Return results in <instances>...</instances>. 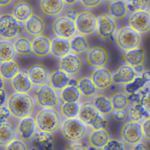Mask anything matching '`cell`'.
I'll return each instance as SVG.
<instances>
[{
    "label": "cell",
    "mask_w": 150,
    "mask_h": 150,
    "mask_svg": "<svg viewBox=\"0 0 150 150\" xmlns=\"http://www.w3.org/2000/svg\"><path fill=\"white\" fill-rule=\"evenodd\" d=\"M6 105L12 116L20 120L32 114L35 109V100L29 93L15 92L8 98Z\"/></svg>",
    "instance_id": "obj_1"
},
{
    "label": "cell",
    "mask_w": 150,
    "mask_h": 150,
    "mask_svg": "<svg viewBox=\"0 0 150 150\" xmlns=\"http://www.w3.org/2000/svg\"><path fill=\"white\" fill-rule=\"evenodd\" d=\"M38 130L54 134L60 128V114L54 108H42L35 115Z\"/></svg>",
    "instance_id": "obj_2"
},
{
    "label": "cell",
    "mask_w": 150,
    "mask_h": 150,
    "mask_svg": "<svg viewBox=\"0 0 150 150\" xmlns=\"http://www.w3.org/2000/svg\"><path fill=\"white\" fill-rule=\"evenodd\" d=\"M90 129L107 128L108 121L94 107L91 101H84L80 104L77 117Z\"/></svg>",
    "instance_id": "obj_3"
},
{
    "label": "cell",
    "mask_w": 150,
    "mask_h": 150,
    "mask_svg": "<svg viewBox=\"0 0 150 150\" xmlns=\"http://www.w3.org/2000/svg\"><path fill=\"white\" fill-rule=\"evenodd\" d=\"M114 40L118 47L124 52L140 47L142 36L129 26H123L116 31Z\"/></svg>",
    "instance_id": "obj_4"
},
{
    "label": "cell",
    "mask_w": 150,
    "mask_h": 150,
    "mask_svg": "<svg viewBox=\"0 0 150 150\" xmlns=\"http://www.w3.org/2000/svg\"><path fill=\"white\" fill-rule=\"evenodd\" d=\"M60 130L65 139L71 142H78L86 137L88 127L76 117L62 121Z\"/></svg>",
    "instance_id": "obj_5"
},
{
    "label": "cell",
    "mask_w": 150,
    "mask_h": 150,
    "mask_svg": "<svg viewBox=\"0 0 150 150\" xmlns=\"http://www.w3.org/2000/svg\"><path fill=\"white\" fill-rule=\"evenodd\" d=\"M119 135L126 145H135L143 139L141 122L131 120L125 121L120 127Z\"/></svg>",
    "instance_id": "obj_6"
},
{
    "label": "cell",
    "mask_w": 150,
    "mask_h": 150,
    "mask_svg": "<svg viewBox=\"0 0 150 150\" xmlns=\"http://www.w3.org/2000/svg\"><path fill=\"white\" fill-rule=\"evenodd\" d=\"M33 96L36 104L42 108H54L58 105L57 91L49 84L36 86L33 90Z\"/></svg>",
    "instance_id": "obj_7"
},
{
    "label": "cell",
    "mask_w": 150,
    "mask_h": 150,
    "mask_svg": "<svg viewBox=\"0 0 150 150\" xmlns=\"http://www.w3.org/2000/svg\"><path fill=\"white\" fill-rule=\"evenodd\" d=\"M52 30L55 36L68 39H70L77 33L74 21L64 15L58 16L53 19Z\"/></svg>",
    "instance_id": "obj_8"
},
{
    "label": "cell",
    "mask_w": 150,
    "mask_h": 150,
    "mask_svg": "<svg viewBox=\"0 0 150 150\" xmlns=\"http://www.w3.org/2000/svg\"><path fill=\"white\" fill-rule=\"evenodd\" d=\"M74 22L77 33L79 35L88 36L97 30V17L90 11L83 10L79 12Z\"/></svg>",
    "instance_id": "obj_9"
},
{
    "label": "cell",
    "mask_w": 150,
    "mask_h": 150,
    "mask_svg": "<svg viewBox=\"0 0 150 150\" xmlns=\"http://www.w3.org/2000/svg\"><path fill=\"white\" fill-rule=\"evenodd\" d=\"M21 30L20 22L11 13H4L0 17V36L3 39L12 40L18 36Z\"/></svg>",
    "instance_id": "obj_10"
},
{
    "label": "cell",
    "mask_w": 150,
    "mask_h": 150,
    "mask_svg": "<svg viewBox=\"0 0 150 150\" xmlns=\"http://www.w3.org/2000/svg\"><path fill=\"white\" fill-rule=\"evenodd\" d=\"M127 21L128 26L142 35L150 32V15L148 10L130 12Z\"/></svg>",
    "instance_id": "obj_11"
},
{
    "label": "cell",
    "mask_w": 150,
    "mask_h": 150,
    "mask_svg": "<svg viewBox=\"0 0 150 150\" xmlns=\"http://www.w3.org/2000/svg\"><path fill=\"white\" fill-rule=\"evenodd\" d=\"M85 57L88 65L94 68L104 66L108 60V52L103 46L100 45L89 47Z\"/></svg>",
    "instance_id": "obj_12"
},
{
    "label": "cell",
    "mask_w": 150,
    "mask_h": 150,
    "mask_svg": "<svg viewBox=\"0 0 150 150\" xmlns=\"http://www.w3.org/2000/svg\"><path fill=\"white\" fill-rule=\"evenodd\" d=\"M117 26L115 19L109 14L101 13L97 16V35L101 39H108L115 33Z\"/></svg>",
    "instance_id": "obj_13"
},
{
    "label": "cell",
    "mask_w": 150,
    "mask_h": 150,
    "mask_svg": "<svg viewBox=\"0 0 150 150\" xmlns=\"http://www.w3.org/2000/svg\"><path fill=\"white\" fill-rule=\"evenodd\" d=\"M89 77L98 90H105L113 83L112 74L104 66L93 70Z\"/></svg>",
    "instance_id": "obj_14"
},
{
    "label": "cell",
    "mask_w": 150,
    "mask_h": 150,
    "mask_svg": "<svg viewBox=\"0 0 150 150\" xmlns=\"http://www.w3.org/2000/svg\"><path fill=\"white\" fill-rule=\"evenodd\" d=\"M59 69L69 76L77 74L81 69L82 61L77 54L69 53L59 60Z\"/></svg>",
    "instance_id": "obj_15"
},
{
    "label": "cell",
    "mask_w": 150,
    "mask_h": 150,
    "mask_svg": "<svg viewBox=\"0 0 150 150\" xmlns=\"http://www.w3.org/2000/svg\"><path fill=\"white\" fill-rule=\"evenodd\" d=\"M16 127L18 136L24 141L30 140L38 129L35 118L30 115L20 119Z\"/></svg>",
    "instance_id": "obj_16"
},
{
    "label": "cell",
    "mask_w": 150,
    "mask_h": 150,
    "mask_svg": "<svg viewBox=\"0 0 150 150\" xmlns=\"http://www.w3.org/2000/svg\"><path fill=\"white\" fill-rule=\"evenodd\" d=\"M26 72L32 83L36 86L47 84L49 73L47 69L42 64L35 63L29 67Z\"/></svg>",
    "instance_id": "obj_17"
},
{
    "label": "cell",
    "mask_w": 150,
    "mask_h": 150,
    "mask_svg": "<svg viewBox=\"0 0 150 150\" xmlns=\"http://www.w3.org/2000/svg\"><path fill=\"white\" fill-rule=\"evenodd\" d=\"M111 139L106 128L91 129L87 134V141L94 149H103Z\"/></svg>",
    "instance_id": "obj_18"
},
{
    "label": "cell",
    "mask_w": 150,
    "mask_h": 150,
    "mask_svg": "<svg viewBox=\"0 0 150 150\" xmlns=\"http://www.w3.org/2000/svg\"><path fill=\"white\" fill-rule=\"evenodd\" d=\"M137 76L133 67L125 63L115 70L112 74V81L115 84L125 85L131 82Z\"/></svg>",
    "instance_id": "obj_19"
},
{
    "label": "cell",
    "mask_w": 150,
    "mask_h": 150,
    "mask_svg": "<svg viewBox=\"0 0 150 150\" xmlns=\"http://www.w3.org/2000/svg\"><path fill=\"white\" fill-rule=\"evenodd\" d=\"M25 32L32 36H36L44 32L45 29V22L44 19L39 15L33 13L23 24Z\"/></svg>",
    "instance_id": "obj_20"
},
{
    "label": "cell",
    "mask_w": 150,
    "mask_h": 150,
    "mask_svg": "<svg viewBox=\"0 0 150 150\" xmlns=\"http://www.w3.org/2000/svg\"><path fill=\"white\" fill-rule=\"evenodd\" d=\"M51 40L46 35L35 36L32 40V53L38 57H44L50 53Z\"/></svg>",
    "instance_id": "obj_21"
},
{
    "label": "cell",
    "mask_w": 150,
    "mask_h": 150,
    "mask_svg": "<svg viewBox=\"0 0 150 150\" xmlns=\"http://www.w3.org/2000/svg\"><path fill=\"white\" fill-rule=\"evenodd\" d=\"M11 14L20 22L23 23L33 14L32 5L25 0L15 2L11 9Z\"/></svg>",
    "instance_id": "obj_22"
},
{
    "label": "cell",
    "mask_w": 150,
    "mask_h": 150,
    "mask_svg": "<svg viewBox=\"0 0 150 150\" xmlns=\"http://www.w3.org/2000/svg\"><path fill=\"white\" fill-rule=\"evenodd\" d=\"M11 85L15 92L29 93L33 88V84L31 82L27 72L19 71L11 81Z\"/></svg>",
    "instance_id": "obj_23"
},
{
    "label": "cell",
    "mask_w": 150,
    "mask_h": 150,
    "mask_svg": "<svg viewBox=\"0 0 150 150\" xmlns=\"http://www.w3.org/2000/svg\"><path fill=\"white\" fill-rule=\"evenodd\" d=\"M65 3L63 0H39V7L41 12L46 16L53 17L59 15L63 11Z\"/></svg>",
    "instance_id": "obj_24"
},
{
    "label": "cell",
    "mask_w": 150,
    "mask_h": 150,
    "mask_svg": "<svg viewBox=\"0 0 150 150\" xmlns=\"http://www.w3.org/2000/svg\"><path fill=\"white\" fill-rule=\"evenodd\" d=\"M71 52L70 40L55 36L51 40L50 54L55 57L60 59Z\"/></svg>",
    "instance_id": "obj_25"
},
{
    "label": "cell",
    "mask_w": 150,
    "mask_h": 150,
    "mask_svg": "<svg viewBox=\"0 0 150 150\" xmlns=\"http://www.w3.org/2000/svg\"><path fill=\"white\" fill-rule=\"evenodd\" d=\"M53 134L38 130L32 139V146L35 149H52L54 145Z\"/></svg>",
    "instance_id": "obj_26"
},
{
    "label": "cell",
    "mask_w": 150,
    "mask_h": 150,
    "mask_svg": "<svg viewBox=\"0 0 150 150\" xmlns=\"http://www.w3.org/2000/svg\"><path fill=\"white\" fill-rule=\"evenodd\" d=\"M121 56L124 63L132 67L143 64L145 60V51L140 47L124 51Z\"/></svg>",
    "instance_id": "obj_27"
},
{
    "label": "cell",
    "mask_w": 150,
    "mask_h": 150,
    "mask_svg": "<svg viewBox=\"0 0 150 150\" xmlns=\"http://www.w3.org/2000/svg\"><path fill=\"white\" fill-rule=\"evenodd\" d=\"M108 14L115 20L124 18L129 11L128 4L124 0H112L107 6Z\"/></svg>",
    "instance_id": "obj_28"
},
{
    "label": "cell",
    "mask_w": 150,
    "mask_h": 150,
    "mask_svg": "<svg viewBox=\"0 0 150 150\" xmlns=\"http://www.w3.org/2000/svg\"><path fill=\"white\" fill-rule=\"evenodd\" d=\"M70 76L60 69L53 70L49 74V84L56 91H60L68 85Z\"/></svg>",
    "instance_id": "obj_29"
},
{
    "label": "cell",
    "mask_w": 150,
    "mask_h": 150,
    "mask_svg": "<svg viewBox=\"0 0 150 150\" xmlns=\"http://www.w3.org/2000/svg\"><path fill=\"white\" fill-rule=\"evenodd\" d=\"M17 134L16 127L9 121L0 123V145L5 147L13 139Z\"/></svg>",
    "instance_id": "obj_30"
},
{
    "label": "cell",
    "mask_w": 150,
    "mask_h": 150,
    "mask_svg": "<svg viewBox=\"0 0 150 150\" xmlns=\"http://www.w3.org/2000/svg\"><path fill=\"white\" fill-rule=\"evenodd\" d=\"M91 101L97 110L103 115H109L114 111L110 98L103 93L96 94L93 96Z\"/></svg>",
    "instance_id": "obj_31"
},
{
    "label": "cell",
    "mask_w": 150,
    "mask_h": 150,
    "mask_svg": "<svg viewBox=\"0 0 150 150\" xmlns=\"http://www.w3.org/2000/svg\"><path fill=\"white\" fill-rule=\"evenodd\" d=\"M19 71V65L15 60L13 59L6 62H1V79H3L4 81H11Z\"/></svg>",
    "instance_id": "obj_32"
},
{
    "label": "cell",
    "mask_w": 150,
    "mask_h": 150,
    "mask_svg": "<svg viewBox=\"0 0 150 150\" xmlns=\"http://www.w3.org/2000/svg\"><path fill=\"white\" fill-rule=\"evenodd\" d=\"M16 53L20 56H28L32 53V40L27 36L19 35L13 41Z\"/></svg>",
    "instance_id": "obj_33"
},
{
    "label": "cell",
    "mask_w": 150,
    "mask_h": 150,
    "mask_svg": "<svg viewBox=\"0 0 150 150\" xmlns=\"http://www.w3.org/2000/svg\"><path fill=\"white\" fill-rule=\"evenodd\" d=\"M77 87L81 95L84 97H93L98 90L90 77L87 76H83L78 79Z\"/></svg>",
    "instance_id": "obj_34"
},
{
    "label": "cell",
    "mask_w": 150,
    "mask_h": 150,
    "mask_svg": "<svg viewBox=\"0 0 150 150\" xmlns=\"http://www.w3.org/2000/svg\"><path fill=\"white\" fill-rule=\"evenodd\" d=\"M71 52L79 54L87 51L89 49V42L86 36L76 35L70 39Z\"/></svg>",
    "instance_id": "obj_35"
},
{
    "label": "cell",
    "mask_w": 150,
    "mask_h": 150,
    "mask_svg": "<svg viewBox=\"0 0 150 150\" xmlns=\"http://www.w3.org/2000/svg\"><path fill=\"white\" fill-rule=\"evenodd\" d=\"M127 113L129 120L140 122L150 116L148 112L138 101L132 102V104L128 107Z\"/></svg>",
    "instance_id": "obj_36"
},
{
    "label": "cell",
    "mask_w": 150,
    "mask_h": 150,
    "mask_svg": "<svg viewBox=\"0 0 150 150\" xmlns=\"http://www.w3.org/2000/svg\"><path fill=\"white\" fill-rule=\"evenodd\" d=\"M81 93L76 86L67 85L59 92V97L63 102H79Z\"/></svg>",
    "instance_id": "obj_37"
},
{
    "label": "cell",
    "mask_w": 150,
    "mask_h": 150,
    "mask_svg": "<svg viewBox=\"0 0 150 150\" xmlns=\"http://www.w3.org/2000/svg\"><path fill=\"white\" fill-rule=\"evenodd\" d=\"M80 107L78 102H63L59 107L60 113L64 119L76 118L79 115Z\"/></svg>",
    "instance_id": "obj_38"
},
{
    "label": "cell",
    "mask_w": 150,
    "mask_h": 150,
    "mask_svg": "<svg viewBox=\"0 0 150 150\" xmlns=\"http://www.w3.org/2000/svg\"><path fill=\"white\" fill-rule=\"evenodd\" d=\"M16 52L13 42L9 40L2 39L0 41V62H4L13 60Z\"/></svg>",
    "instance_id": "obj_39"
},
{
    "label": "cell",
    "mask_w": 150,
    "mask_h": 150,
    "mask_svg": "<svg viewBox=\"0 0 150 150\" xmlns=\"http://www.w3.org/2000/svg\"><path fill=\"white\" fill-rule=\"evenodd\" d=\"M114 108V110H126L129 105L128 95L124 92L117 91L112 93L110 97Z\"/></svg>",
    "instance_id": "obj_40"
},
{
    "label": "cell",
    "mask_w": 150,
    "mask_h": 150,
    "mask_svg": "<svg viewBox=\"0 0 150 150\" xmlns=\"http://www.w3.org/2000/svg\"><path fill=\"white\" fill-rule=\"evenodd\" d=\"M148 84L139 76L137 75L136 77L130 83L124 85L123 90L128 95L137 93L142 90Z\"/></svg>",
    "instance_id": "obj_41"
},
{
    "label": "cell",
    "mask_w": 150,
    "mask_h": 150,
    "mask_svg": "<svg viewBox=\"0 0 150 150\" xmlns=\"http://www.w3.org/2000/svg\"><path fill=\"white\" fill-rule=\"evenodd\" d=\"M138 101L150 114V87L146 86L138 92Z\"/></svg>",
    "instance_id": "obj_42"
},
{
    "label": "cell",
    "mask_w": 150,
    "mask_h": 150,
    "mask_svg": "<svg viewBox=\"0 0 150 150\" xmlns=\"http://www.w3.org/2000/svg\"><path fill=\"white\" fill-rule=\"evenodd\" d=\"M128 4L130 12L148 10L150 6V0H132Z\"/></svg>",
    "instance_id": "obj_43"
},
{
    "label": "cell",
    "mask_w": 150,
    "mask_h": 150,
    "mask_svg": "<svg viewBox=\"0 0 150 150\" xmlns=\"http://www.w3.org/2000/svg\"><path fill=\"white\" fill-rule=\"evenodd\" d=\"M24 140L19 138V139H15L8 144L5 147V149L8 150H14V149H20V150H26L28 147L26 144L23 141Z\"/></svg>",
    "instance_id": "obj_44"
},
{
    "label": "cell",
    "mask_w": 150,
    "mask_h": 150,
    "mask_svg": "<svg viewBox=\"0 0 150 150\" xmlns=\"http://www.w3.org/2000/svg\"><path fill=\"white\" fill-rule=\"evenodd\" d=\"M125 144L121 141L117 139H110L105 146L103 148L104 150H124L125 149Z\"/></svg>",
    "instance_id": "obj_45"
},
{
    "label": "cell",
    "mask_w": 150,
    "mask_h": 150,
    "mask_svg": "<svg viewBox=\"0 0 150 150\" xmlns=\"http://www.w3.org/2000/svg\"><path fill=\"white\" fill-rule=\"evenodd\" d=\"M141 122L143 132V138L146 141H150V116L142 120Z\"/></svg>",
    "instance_id": "obj_46"
},
{
    "label": "cell",
    "mask_w": 150,
    "mask_h": 150,
    "mask_svg": "<svg viewBox=\"0 0 150 150\" xmlns=\"http://www.w3.org/2000/svg\"><path fill=\"white\" fill-rule=\"evenodd\" d=\"M12 114L6 104L1 105L0 107V123L9 120Z\"/></svg>",
    "instance_id": "obj_47"
},
{
    "label": "cell",
    "mask_w": 150,
    "mask_h": 150,
    "mask_svg": "<svg viewBox=\"0 0 150 150\" xmlns=\"http://www.w3.org/2000/svg\"><path fill=\"white\" fill-rule=\"evenodd\" d=\"M111 114L112 118L118 122H123L128 117L127 111L125 110H114Z\"/></svg>",
    "instance_id": "obj_48"
},
{
    "label": "cell",
    "mask_w": 150,
    "mask_h": 150,
    "mask_svg": "<svg viewBox=\"0 0 150 150\" xmlns=\"http://www.w3.org/2000/svg\"><path fill=\"white\" fill-rule=\"evenodd\" d=\"M80 4L87 9H93L98 6L102 0H79Z\"/></svg>",
    "instance_id": "obj_49"
},
{
    "label": "cell",
    "mask_w": 150,
    "mask_h": 150,
    "mask_svg": "<svg viewBox=\"0 0 150 150\" xmlns=\"http://www.w3.org/2000/svg\"><path fill=\"white\" fill-rule=\"evenodd\" d=\"M66 149H71V150H84V149H88V148L86 147V146L84 145L82 143L78 142H72L71 143H70L67 144L66 147Z\"/></svg>",
    "instance_id": "obj_50"
},
{
    "label": "cell",
    "mask_w": 150,
    "mask_h": 150,
    "mask_svg": "<svg viewBox=\"0 0 150 150\" xmlns=\"http://www.w3.org/2000/svg\"><path fill=\"white\" fill-rule=\"evenodd\" d=\"M146 140H141L139 142H137L135 145L131 146L128 149H135V150H147L149 149V145L148 143L145 141Z\"/></svg>",
    "instance_id": "obj_51"
},
{
    "label": "cell",
    "mask_w": 150,
    "mask_h": 150,
    "mask_svg": "<svg viewBox=\"0 0 150 150\" xmlns=\"http://www.w3.org/2000/svg\"><path fill=\"white\" fill-rule=\"evenodd\" d=\"M78 13L79 12L74 9L69 8V9H67L64 11V13L63 15H64L66 16H67V18H69L72 20L75 21V19L78 15Z\"/></svg>",
    "instance_id": "obj_52"
},
{
    "label": "cell",
    "mask_w": 150,
    "mask_h": 150,
    "mask_svg": "<svg viewBox=\"0 0 150 150\" xmlns=\"http://www.w3.org/2000/svg\"><path fill=\"white\" fill-rule=\"evenodd\" d=\"M139 75L147 84L150 82V70H144Z\"/></svg>",
    "instance_id": "obj_53"
},
{
    "label": "cell",
    "mask_w": 150,
    "mask_h": 150,
    "mask_svg": "<svg viewBox=\"0 0 150 150\" xmlns=\"http://www.w3.org/2000/svg\"><path fill=\"white\" fill-rule=\"evenodd\" d=\"M1 105H4L6 104L8 98L6 97V93L5 90L3 88H1Z\"/></svg>",
    "instance_id": "obj_54"
},
{
    "label": "cell",
    "mask_w": 150,
    "mask_h": 150,
    "mask_svg": "<svg viewBox=\"0 0 150 150\" xmlns=\"http://www.w3.org/2000/svg\"><path fill=\"white\" fill-rule=\"evenodd\" d=\"M135 73H137V75H139L141 74L144 70V64H139L137 66H135L133 67Z\"/></svg>",
    "instance_id": "obj_55"
},
{
    "label": "cell",
    "mask_w": 150,
    "mask_h": 150,
    "mask_svg": "<svg viewBox=\"0 0 150 150\" xmlns=\"http://www.w3.org/2000/svg\"><path fill=\"white\" fill-rule=\"evenodd\" d=\"M13 0H0L1 7H6L8 6Z\"/></svg>",
    "instance_id": "obj_56"
},
{
    "label": "cell",
    "mask_w": 150,
    "mask_h": 150,
    "mask_svg": "<svg viewBox=\"0 0 150 150\" xmlns=\"http://www.w3.org/2000/svg\"><path fill=\"white\" fill-rule=\"evenodd\" d=\"M77 82H78V79H76L75 78H70L69 81L68 82V85L70 86H76L77 85Z\"/></svg>",
    "instance_id": "obj_57"
},
{
    "label": "cell",
    "mask_w": 150,
    "mask_h": 150,
    "mask_svg": "<svg viewBox=\"0 0 150 150\" xmlns=\"http://www.w3.org/2000/svg\"><path fill=\"white\" fill-rule=\"evenodd\" d=\"M78 0H63L65 4L67 5H72L75 4Z\"/></svg>",
    "instance_id": "obj_58"
},
{
    "label": "cell",
    "mask_w": 150,
    "mask_h": 150,
    "mask_svg": "<svg viewBox=\"0 0 150 150\" xmlns=\"http://www.w3.org/2000/svg\"><path fill=\"white\" fill-rule=\"evenodd\" d=\"M124 1H126L128 4V3H129V2H131L132 1V0H124Z\"/></svg>",
    "instance_id": "obj_59"
},
{
    "label": "cell",
    "mask_w": 150,
    "mask_h": 150,
    "mask_svg": "<svg viewBox=\"0 0 150 150\" xmlns=\"http://www.w3.org/2000/svg\"><path fill=\"white\" fill-rule=\"evenodd\" d=\"M148 11V12H149V15H150V6H149V7Z\"/></svg>",
    "instance_id": "obj_60"
},
{
    "label": "cell",
    "mask_w": 150,
    "mask_h": 150,
    "mask_svg": "<svg viewBox=\"0 0 150 150\" xmlns=\"http://www.w3.org/2000/svg\"><path fill=\"white\" fill-rule=\"evenodd\" d=\"M104 1H111L112 0H104Z\"/></svg>",
    "instance_id": "obj_61"
},
{
    "label": "cell",
    "mask_w": 150,
    "mask_h": 150,
    "mask_svg": "<svg viewBox=\"0 0 150 150\" xmlns=\"http://www.w3.org/2000/svg\"><path fill=\"white\" fill-rule=\"evenodd\" d=\"M148 86L150 87V82H149V83L148 84Z\"/></svg>",
    "instance_id": "obj_62"
}]
</instances>
